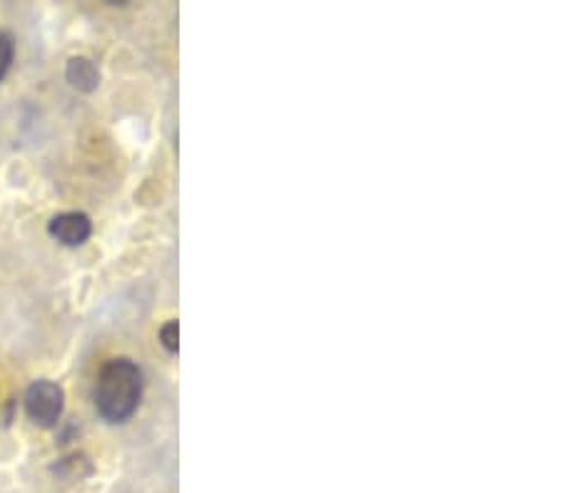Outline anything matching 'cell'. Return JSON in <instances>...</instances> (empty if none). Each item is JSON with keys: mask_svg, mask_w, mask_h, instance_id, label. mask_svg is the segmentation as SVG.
Listing matches in <instances>:
<instances>
[{"mask_svg": "<svg viewBox=\"0 0 561 493\" xmlns=\"http://www.w3.org/2000/svg\"><path fill=\"white\" fill-rule=\"evenodd\" d=\"M65 77H68V83L73 85L75 91H81V93H93L95 87L100 85V70H98V65H95L93 60L85 58V56H75V58L68 60Z\"/></svg>", "mask_w": 561, "mask_h": 493, "instance_id": "cell-4", "label": "cell"}, {"mask_svg": "<svg viewBox=\"0 0 561 493\" xmlns=\"http://www.w3.org/2000/svg\"><path fill=\"white\" fill-rule=\"evenodd\" d=\"M13 56H15V43L8 33L0 31V81H3L8 70L13 65Z\"/></svg>", "mask_w": 561, "mask_h": 493, "instance_id": "cell-5", "label": "cell"}, {"mask_svg": "<svg viewBox=\"0 0 561 493\" xmlns=\"http://www.w3.org/2000/svg\"><path fill=\"white\" fill-rule=\"evenodd\" d=\"M178 337H180L178 322H168L160 329V341H163V347L170 351V354H175V351H178Z\"/></svg>", "mask_w": 561, "mask_h": 493, "instance_id": "cell-6", "label": "cell"}, {"mask_svg": "<svg viewBox=\"0 0 561 493\" xmlns=\"http://www.w3.org/2000/svg\"><path fill=\"white\" fill-rule=\"evenodd\" d=\"M23 404H25V413H28V419L33 421V424L50 429L58 424L60 417H63L65 394L58 384L40 378V382L28 386Z\"/></svg>", "mask_w": 561, "mask_h": 493, "instance_id": "cell-2", "label": "cell"}, {"mask_svg": "<svg viewBox=\"0 0 561 493\" xmlns=\"http://www.w3.org/2000/svg\"><path fill=\"white\" fill-rule=\"evenodd\" d=\"M48 232L50 237H56L60 244L81 246L91 240L93 225H91V217L85 213H63L50 219Z\"/></svg>", "mask_w": 561, "mask_h": 493, "instance_id": "cell-3", "label": "cell"}, {"mask_svg": "<svg viewBox=\"0 0 561 493\" xmlns=\"http://www.w3.org/2000/svg\"><path fill=\"white\" fill-rule=\"evenodd\" d=\"M143 369L133 359H110L95 384V409L110 424H122L133 417L143 399Z\"/></svg>", "mask_w": 561, "mask_h": 493, "instance_id": "cell-1", "label": "cell"}]
</instances>
